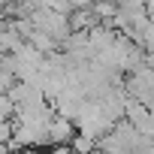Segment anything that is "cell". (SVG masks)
<instances>
[{"instance_id": "obj_1", "label": "cell", "mask_w": 154, "mask_h": 154, "mask_svg": "<svg viewBox=\"0 0 154 154\" xmlns=\"http://www.w3.org/2000/svg\"><path fill=\"white\" fill-rule=\"evenodd\" d=\"M75 133H79V127H75L72 118L54 115V121L48 124V142H51V148H57V145H72Z\"/></svg>"}, {"instance_id": "obj_2", "label": "cell", "mask_w": 154, "mask_h": 154, "mask_svg": "<svg viewBox=\"0 0 154 154\" xmlns=\"http://www.w3.org/2000/svg\"><path fill=\"white\" fill-rule=\"evenodd\" d=\"M72 154H97L100 151V139H94V136H88V133H75V139H72Z\"/></svg>"}]
</instances>
